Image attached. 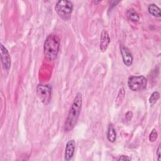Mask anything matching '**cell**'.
Returning <instances> with one entry per match:
<instances>
[{
    "instance_id": "12",
    "label": "cell",
    "mask_w": 161,
    "mask_h": 161,
    "mask_svg": "<svg viewBox=\"0 0 161 161\" xmlns=\"http://www.w3.org/2000/svg\"><path fill=\"white\" fill-rule=\"evenodd\" d=\"M126 14L128 18L134 23L138 22L140 19V16L133 9H128L126 13Z\"/></svg>"
},
{
    "instance_id": "6",
    "label": "cell",
    "mask_w": 161,
    "mask_h": 161,
    "mask_svg": "<svg viewBox=\"0 0 161 161\" xmlns=\"http://www.w3.org/2000/svg\"><path fill=\"white\" fill-rule=\"evenodd\" d=\"M1 59L3 68L6 70H9L11 67V57L7 48L1 44Z\"/></svg>"
},
{
    "instance_id": "18",
    "label": "cell",
    "mask_w": 161,
    "mask_h": 161,
    "mask_svg": "<svg viewBox=\"0 0 161 161\" xmlns=\"http://www.w3.org/2000/svg\"><path fill=\"white\" fill-rule=\"evenodd\" d=\"M131 158L127 155H121L118 158V160H131Z\"/></svg>"
},
{
    "instance_id": "3",
    "label": "cell",
    "mask_w": 161,
    "mask_h": 161,
    "mask_svg": "<svg viewBox=\"0 0 161 161\" xmlns=\"http://www.w3.org/2000/svg\"><path fill=\"white\" fill-rule=\"evenodd\" d=\"M55 10L60 17L67 19L70 17L73 11V4L67 0L58 1L55 4Z\"/></svg>"
},
{
    "instance_id": "2",
    "label": "cell",
    "mask_w": 161,
    "mask_h": 161,
    "mask_svg": "<svg viewBox=\"0 0 161 161\" xmlns=\"http://www.w3.org/2000/svg\"><path fill=\"white\" fill-rule=\"evenodd\" d=\"M60 38L55 34L49 35L43 45V54L48 62H53L58 55L60 48Z\"/></svg>"
},
{
    "instance_id": "14",
    "label": "cell",
    "mask_w": 161,
    "mask_h": 161,
    "mask_svg": "<svg viewBox=\"0 0 161 161\" xmlns=\"http://www.w3.org/2000/svg\"><path fill=\"white\" fill-rule=\"evenodd\" d=\"M124 97H125V89L123 87H121L119 91L118 96L116 99V104L118 106H119L121 104L124 99Z\"/></svg>"
},
{
    "instance_id": "1",
    "label": "cell",
    "mask_w": 161,
    "mask_h": 161,
    "mask_svg": "<svg viewBox=\"0 0 161 161\" xmlns=\"http://www.w3.org/2000/svg\"><path fill=\"white\" fill-rule=\"evenodd\" d=\"M82 105V96L80 92H77L74 99L73 103L70 108L69 112L68 113L67 118L66 119L64 130L66 132L71 131L75 126L79 114L80 113V110Z\"/></svg>"
},
{
    "instance_id": "15",
    "label": "cell",
    "mask_w": 161,
    "mask_h": 161,
    "mask_svg": "<svg viewBox=\"0 0 161 161\" xmlns=\"http://www.w3.org/2000/svg\"><path fill=\"white\" fill-rule=\"evenodd\" d=\"M157 137H158V133L157 131V130L153 128L149 135L148 139H149L150 142H153L157 139Z\"/></svg>"
},
{
    "instance_id": "8",
    "label": "cell",
    "mask_w": 161,
    "mask_h": 161,
    "mask_svg": "<svg viewBox=\"0 0 161 161\" xmlns=\"http://www.w3.org/2000/svg\"><path fill=\"white\" fill-rule=\"evenodd\" d=\"M110 43V38L108 32L106 30H103L101 37H100V43H99V49L102 52H104Z\"/></svg>"
},
{
    "instance_id": "7",
    "label": "cell",
    "mask_w": 161,
    "mask_h": 161,
    "mask_svg": "<svg viewBox=\"0 0 161 161\" xmlns=\"http://www.w3.org/2000/svg\"><path fill=\"white\" fill-rule=\"evenodd\" d=\"M120 52L124 64L126 66H130L133 64V57L129 49L124 45H120Z\"/></svg>"
},
{
    "instance_id": "10",
    "label": "cell",
    "mask_w": 161,
    "mask_h": 161,
    "mask_svg": "<svg viewBox=\"0 0 161 161\" xmlns=\"http://www.w3.org/2000/svg\"><path fill=\"white\" fill-rule=\"evenodd\" d=\"M148 13L154 17L160 18L161 16L160 9L155 4H150L148 6Z\"/></svg>"
},
{
    "instance_id": "16",
    "label": "cell",
    "mask_w": 161,
    "mask_h": 161,
    "mask_svg": "<svg viewBox=\"0 0 161 161\" xmlns=\"http://www.w3.org/2000/svg\"><path fill=\"white\" fill-rule=\"evenodd\" d=\"M133 117V113L131 111H128L125 114V118L127 121H130Z\"/></svg>"
},
{
    "instance_id": "5",
    "label": "cell",
    "mask_w": 161,
    "mask_h": 161,
    "mask_svg": "<svg viewBox=\"0 0 161 161\" xmlns=\"http://www.w3.org/2000/svg\"><path fill=\"white\" fill-rule=\"evenodd\" d=\"M36 93L38 98L45 105L48 104L51 99L52 89L47 84H38L36 87Z\"/></svg>"
},
{
    "instance_id": "9",
    "label": "cell",
    "mask_w": 161,
    "mask_h": 161,
    "mask_svg": "<svg viewBox=\"0 0 161 161\" xmlns=\"http://www.w3.org/2000/svg\"><path fill=\"white\" fill-rule=\"evenodd\" d=\"M75 142L74 140H70L66 144L65 149L64 158L65 160H70L74 156L75 152Z\"/></svg>"
},
{
    "instance_id": "13",
    "label": "cell",
    "mask_w": 161,
    "mask_h": 161,
    "mask_svg": "<svg viewBox=\"0 0 161 161\" xmlns=\"http://www.w3.org/2000/svg\"><path fill=\"white\" fill-rule=\"evenodd\" d=\"M160 97V93L158 91L153 92L149 97V103L151 106L154 105Z\"/></svg>"
},
{
    "instance_id": "4",
    "label": "cell",
    "mask_w": 161,
    "mask_h": 161,
    "mask_svg": "<svg viewBox=\"0 0 161 161\" xmlns=\"http://www.w3.org/2000/svg\"><path fill=\"white\" fill-rule=\"evenodd\" d=\"M147 80L143 75H133L128 79V86L130 89L138 92L144 90L147 87Z\"/></svg>"
},
{
    "instance_id": "11",
    "label": "cell",
    "mask_w": 161,
    "mask_h": 161,
    "mask_svg": "<svg viewBox=\"0 0 161 161\" xmlns=\"http://www.w3.org/2000/svg\"><path fill=\"white\" fill-rule=\"evenodd\" d=\"M107 138L110 142H114L116 140V130L113 126V125L109 124L108 128V132H107Z\"/></svg>"
},
{
    "instance_id": "17",
    "label": "cell",
    "mask_w": 161,
    "mask_h": 161,
    "mask_svg": "<svg viewBox=\"0 0 161 161\" xmlns=\"http://www.w3.org/2000/svg\"><path fill=\"white\" fill-rule=\"evenodd\" d=\"M156 154H157V159L158 161H160L161 158H160V157H161V150H160V144H159L158 148H157V152H156Z\"/></svg>"
}]
</instances>
